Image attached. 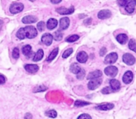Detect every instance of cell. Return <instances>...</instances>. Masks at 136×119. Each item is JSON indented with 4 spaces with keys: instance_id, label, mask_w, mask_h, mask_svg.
Masks as SVG:
<instances>
[{
    "instance_id": "cell-1",
    "label": "cell",
    "mask_w": 136,
    "mask_h": 119,
    "mask_svg": "<svg viewBox=\"0 0 136 119\" xmlns=\"http://www.w3.org/2000/svg\"><path fill=\"white\" fill-rule=\"evenodd\" d=\"M37 35V29L33 26H27L25 28H21L17 31L16 36L18 38L23 40L25 38H33Z\"/></svg>"
},
{
    "instance_id": "cell-2",
    "label": "cell",
    "mask_w": 136,
    "mask_h": 119,
    "mask_svg": "<svg viewBox=\"0 0 136 119\" xmlns=\"http://www.w3.org/2000/svg\"><path fill=\"white\" fill-rule=\"evenodd\" d=\"M24 6L21 3H14L10 6L9 11L13 14H17L23 11Z\"/></svg>"
},
{
    "instance_id": "cell-3",
    "label": "cell",
    "mask_w": 136,
    "mask_h": 119,
    "mask_svg": "<svg viewBox=\"0 0 136 119\" xmlns=\"http://www.w3.org/2000/svg\"><path fill=\"white\" fill-rule=\"evenodd\" d=\"M104 72L108 76L113 78V77L116 76V75L118 74V69L116 67L113 66H110L107 67L104 69Z\"/></svg>"
},
{
    "instance_id": "cell-4",
    "label": "cell",
    "mask_w": 136,
    "mask_h": 119,
    "mask_svg": "<svg viewBox=\"0 0 136 119\" xmlns=\"http://www.w3.org/2000/svg\"><path fill=\"white\" fill-rule=\"evenodd\" d=\"M118 54L116 52H112L110 54H108L106 56L105 59H104V62L107 64H113L117 61L118 59Z\"/></svg>"
},
{
    "instance_id": "cell-5",
    "label": "cell",
    "mask_w": 136,
    "mask_h": 119,
    "mask_svg": "<svg viewBox=\"0 0 136 119\" xmlns=\"http://www.w3.org/2000/svg\"><path fill=\"white\" fill-rule=\"evenodd\" d=\"M123 62L126 63L127 65L132 66L135 63V59L134 56H133V55L127 53V54H123Z\"/></svg>"
},
{
    "instance_id": "cell-6",
    "label": "cell",
    "mask_w": 136,
    "mask_h": 119,
    "mask_svg": "<svg viewBox=\"0 0 136 119\" xmlns=\"http://www.w3.org/2000/svg\"><path fill=\"white\" fill-rule=\"evenodd\" d=\"M102 82V80L100 79H92V80L90 81V82L88 83V89L90 90H94V89H97L101 85Z\"/></svg>"
},
{
    "instance_id": "cell-7",
    "label": "cell",
    "mask_w": 136,
    "mask_h": 119,
    "mask_svg": "<svg viewBox=\"0 0 136 119\" xmlns=\"http://www.w3.org/2000/svg\"><path fill=\"white\" fill-rule=\"evenodd\" d=\"M53 37L49 33H45L41 37V41L47 46H50L53 43Z\"/></svg>"
},
{
    "instance_id": "cell-8",
    "label": "cell",
    "mask_w": 136,
    "mask_h": 119,
    "mask_svg": "<svg viewBox=\"0 0 136 119\" xmlns=\"http://www.w3.org/2000/svg\"><path fill=\"white\" fill-rule=\"evenodd\" d=\"M57 11L61 15H69L72 14L74 11V8L72 6L69 9H67L65 7H60L57 9Z\"/></svg>"
},
{
    "instance_id": "cell-9",
    "label": "cell",
    "mask_w": 136,
    "mask_h": 119,
    "mask_svg": "<svg viewBox=\"0 0 136 119\" xmlns=\"http://www.w3.org/2000/svg\"><path fill=\"white\" fill-rule=\"evenodd\" d=\"M133 78V73H132L131 71H128L124 74L122 79H123V81L124 82V84H129L132 81Z\"/></svg>"
},
{
    "instance_id": "cell-10",
    "label": "cell",
    "mask_w": 136,
    "mask_h": 119,
    "mask_svg": "<svg viewBox=\"0 0 136 119\" xmlns=\"http://www.w3.org/2000/svg\"><path fill=\"white\" fill-rule=\"evenodd\" d=\"M111 16H112V13L110 10L108 9L102 10L98 14V18L100 19H106L110 17Z\"/></svg>"
},
{
    "instance_id": "cell-11",
    "label": "cell",
    "mask_w": 136,
    "mask_h": 119,
    "mask_svg": "<svg viewBox=\"0 0 136 119\" xmlns=\"http://www.w3.org/2000/svg\"><path fill=\"white\" fill-rule=\"evenodd\" d=\"M70 24V20L68 17H63L60 20V28L62 30L67 29Z\"/></svg>"
},
{
    "instance_id": "cell-12",
    "label": "cell",
    "mask_w": 136,
    "mask_h": 119,
    "mask_svg": "<svg viewBox=\"0 0 136 119\" xmlns=\"http://www.w3.org/2000/svg\"><path fill=\"white\" fill-rule=\"evenodd\" d=\"M25 69L28 72L31 73V74H34L36 73L39 70V66L35 64H27L25 66Z\"/></svg>"
},
{
    "instance_id": "cell-13",
    "label": "cell",
    "mask_w": 136,
    "mask_h": 119,
    "mask_svg": "<svg viewBox=\"0 0 136 119\" xmlns=\"http://www.w3.org/2000/svg\"><path fill=\"white\" fill-rule=\"evenodd\" d=\"M136 5V1L132 0L128 2L126 6V11L129 13H132L134 11L135 7Z\"/></svg>"
},
{
    "instance_id": "cell-14",
    "label": "cell",
    "mask_w": 136,
    "mask_h": 119,
    "mask_svg": "<svg viewBox=\"0 0 136 119\" xmlns=\"http://www.w3.org/2000/svg\"><path fill=\"white\" fill-rule=\"evenodd\" d=\"M77 58L80 63H85L88 59V54L85 52H80L77 54Z\"/></svg>"
},
{
    "instance_id": "cell-15",
    "label": "cell",
    "mask_w": 136,
    "mask_h": 119,
    "mask_svg": "<svg viewBox=\"0 0 136 119\" xmlns=\"http://www.w3.org/2000/svg\"><path fill=\"white\" fill-rule=\"evenodd\" d=\"M37 21V18L35 17V16H31V15H28L24 17L22 19V22L25 24H31V23H35Z\"/></svg>"
},
{
    "instance_id": "cell-16",
    "label": "cell",
    "mask_w": 136,
    "mask_h": 119,
    "mask_svg": "<svg viewBox=\"0 0 136 119\" xmlns=\"http://www.w3.org/2000/svg\"><path fill=\"white\" fill-rule=\"evenodd\" d=\"M102 75V72L100 71V70H96V71H94L88 74V77H87V79H98L99 78H100Z\"/></svg>"
},
{
    "instance_id": "cell-17",
    "label": "cell",
    "mask_w": 136,
    "mask_h": 119,
    "mask_svg": "<svg viewBox=\"0 0 136 119\" xmlns=\"http://www.w3.org/2000/svg\"><path fill=\"white\" fill-rule=\"evenodd\" d=\"M110 84L111 88L113 91H116V90L119 89L121 86L119 81L115 79H111L110 81Z\"/></svg>"
},
{
    "instance_id": "cell-18",
    "label": "cell",
    "mask_w": 136,
    "mask_h": 119,
    "mask_svg": "<svg viewBox=\"0 0 136 119\" xmlns=\"http://www.w3.org/2000/svg\"><path fill=\"white\" fill-rule=\"evenodd\" d=\"M22 52H23V54L25 56H26L27 58H30L32 56V54H33L31 46L30 45L24 46L23 47V48H22Z\"/></svg>"
},
{
    "instance_id": "cell-19",
    "label": "cell",
    "mask_w": 136,
    "mask_h": 119,
    "mask_svg": "<svg viewBox=\"0 0 136 119\" xmlns=\"http://www.w3.org/2000/svg\"><path fill=\"white\" fill-rule=\"evenodd\" d=\"M57 24H58L57 20L55 19L51 18L50 19H48V21H47V27L48 29L52 30V29H54V28L57 27Z\"/></svg>"
},
{
    "instance_id": "cell-20",
    "label": "cell",
    "mask_w": 136,
    "mask_h": 119,
    "mask_svg": "<svg viewBox=\"0 0 136 119\" xmlns=\"http://www.w3.org/2000/svg\"><path fill=\"white\" fill-rule=\"evenodd\" d=\"M70 69L71 72H72L74 74H78L80 72L82 68L79 66L78 64L77 63H74V64H71L70 67Z\"/></svg>"
},
{
    "instance_id": "cell-21",
    "label": "cell",
    "mask_w": 136,
    "mask_h": 119,
    "mask_svg": "<svg viewBox=\"0 0 136 119\" xmlns=\"http://www.w3.org/2000/svg\"><path fill=\"white\" fill-rule=\"evenodd\" d=\"M128 37L126 34H120L117 36L116 37L117 41L122 44H126L127 43V41H128Z\"/></svg>"
},
{
    "instance_id": "cell-22",
    "label": "cell",
    "mask_w": 136,
    "mask_h": 119,
    "mask_svg": "<svg viewBox=\"0 0 136 119\" xmlns=\"http://www.w3.org/2000/svg\"><path fill=\"white\" fill-rule=\"evenodd\" d=\"M114 106V105L112 103H106L102 104V105H99L96 107L97 109H100V110H102V111H108V110H111Z\"/></svg>"
},
{
    "instance_id": "cell-23",
    "label": "cell",
    "mask_w": 136,
    "mask_h": 119,
    "mask_svg": "<svg viewBox=\"0 0 136 119\" xmlns=\"http://www.w3.org/2000/svg\"><path fill=\"white\" fill-rule=\"evenodd\" d=\"M43 56H44V52H43V50L42 49H39L38 51L37 52V53L35 54L33 60L34 62L40 61V60L43 58Z\"/></svg>"
},
{
    "instance_id": "cell-24",
    "label": "cell",
    "mask_w": 136,
    "mask_h": 119,
    "mask_svg": "<svg viewBox=\"0 0 136 119\" xmlns=\"http://www.w3.org/2000/svg\"><path fill=\"white\" fill-rule=\"evenodd\" d=\"M58 52V48H55L53 51L51 52V53L50 54V55L48 56V58L47 59V61L48 62H51L52 61L53 59H54L55 58H56V56H57Z\"/></svg>"
},
{
    "instance_id": "cell-25",
    "label": "cell",
    "mask_w": 136,
    "mask_h": 119,
    "mask_svg": "<svg viewBox=\"0 0 136 119\" xmlns=\"http://www.w3.org/2000/svg\"><path fill=\"white\" fill-rule=\"evenodd\" d=\"M129 49L132 51L136 52V41L134 39H131L129 42V44H128Z\"/></svg>"
},
{
    "instance_id": "cell-26",
    "label": "cell",
    "mask_w": 136,
    "mask_h": 119,
    "mask_svg": "<svg viewBox=\"0 0 136 119\" xmlns=\"http://www.w3.org/2000/svg\"><path fill=\"white\" fill-rule=\"evenodd\" d=\"M79 39V36L77 35V34H74V35H72L70 37H68V38L66 39V41L68 42V43H73V42H75L77 40Z\"/></svg>"
},
{
    "instance_id": "cell-27",
    "label": "cell",
    "mask_w": 136,
    "mask_h": 119,
    "mask_svg": "<svg viewBox=\"0 0 136 119\" xmlns=\"http://www.w3.org/2000/svg\"><path fill=\"white\" fill-rule=\"evenodd\" d=\"M90 103L86 102V101H80V100H78V101H76L74 103V106H86V105H90Z\"/></svg>"
},
{
    "instance_id": "cell-28",
    "label": "cell",
    "mask_w": 136,
    "mask_h": 119,
    "mask_svg": "<svg viewBox=\"0 0 136 119\" xmlns=\"http://www.w3.org/2000/svg\"><path fill=\"white\" fill-rule=\"evenodd\" d=\"M62 36H63L62 33H61L60 31H56L55 33H54L53 37H54V38L56 40H61L62 38Z\"/></svg>"
},
{
    "instance_id": "cell-29",
    "label": "cell",
    "mask_w": 136,
    "mask_h": 119,
    "mask_svg": "<svg viewBox=\"0 0 136 119\" xmlns=\"http://www.w3.org/2000/svg\"><path fill=\"white\" fill-rule=\"evenodd\" d=\"M45 115L50 118H55L57 116V112L55 110H51V111H47Z\"/></svg>"
},
{
    "instance_id": "cell-30",
    "label": "cell",
    "mask_w": 136,
    "mask_h": 119,
    "mask_svg": "<svg viewBox=\"0 0 136 119\" xmlns=\"http://www.w3.org/2000/svg\"><path fill=\"white\" fill-rule=\"evenodd\" d=\"M72 52H73V49H72V48H68V49H67V50H65V51L64 52V53H63V54H62V58H68V56H70L71 55Z\"/></svg>"
},
{
    "instance_id": "cell-31",
    "label": "cell",
    "mask_w": 136,
    "mask_h": 119,
    "mask_svg": "<svg viewBox=\"0 0 136 119\" xmlns=\"http://www.w3.org/2000/svg\"><path fill=\"white\" fill-rule=\"evenodd\" d=\"M12 56L15 59H18L19 57V50L18 48H15L13 50V53H12Z\"/></svg>"
},
{
    "instance_id": "cell-32",
    "label": "cell",
    "mask_w": 136,
    "mask_h": 119,
    "mask_svg": "<svg viewBox=\"0 0 136 119\" xmlns=\"http://www.w3.org/2000/svg\"><path fill=\"white\" fill-rule=\"evenodd\" d=\"M45 28V25L43 21H40L39 22L38 24H37V28L39 29V31H43Z\"/></svg>"
},
{
    "instance_id": "cell-33",
    "label": "cell",
    "mask_w": 136,
    "mask_h": 119,
    "mask_svg": "<svg viewBox=\"0 0 136 119\" xmlns=\"http://www.w3.org/2000/svg\"><path fill=\"white\" fill-rule=\"evenodd\" d=\"M85 76V70H84L83 69H81L80 72L79 74H77V78L78 79H82Z\"/></svg>"
},
{
    "instance_id": "cell-34",
    "label": "cell",
    "mask_w": 136,
    "mask_h": 119,
    "mask_svg": "<svg viewBox=\"0 0 136 119\" xmlns=\"http://www.w3.org/2000/svg\"><path fill=\"white\" fill-rule=\"evenodd\" d=\"M112 88L109 87H105V88H104V89H102V93L104 94L110 93L112 91Z\"/></svg>"
},
{
    "instance_id": "cell-35",
    "label": "cell",
    "mask_w": 136,
    "mask_h": 119,
    "mask_svg": "<svg viewBox=\"0 0 136 119\" xmlns=\"http://www.w3.org/2000/svg\"><path fill=\"white\" fill-rule=\"evenodd\" d=\"M77 119H92V118L88 114H82V115H80Z\"/></svg>"
},
{
    "instance_id": "cell-36",
    "label": "cell",
    "mask_w": 136,
    "mask_h": 119,
    "mask_svg": "<svg viewBox=\"0 0 136 119\" xmlns=\"http://www.w3.org/2000/svg\"><path fill=\"white\" fill-rule=\"evenodd\" d=\"M106 52H107L106 48L103 47V48H102V49L100 50V55L101 56H103L105 55Z\"/></svg>"
},
{
    "instance_id": "cell-37",
    "label": "cell",
    "mask_w": 136,
    "mask_h": 119,
    "mask_svg": "<svg viewBox=\"0 0 136 119\" xmlns=\"http://www.w3.org/2000/svg\"><path fill=\"white\" fill-rule=\"evenodd\" d=\"M6 83V78L3 75H0V85Z\"/></svg>"
},
{
    "instance_id": "cell-38",
    "label": "cell",
    "mask_w": 136,
    "mask_h": 119,
    "mask_svg": "<svg viewBox=\"0 0 136 119\" xmlns=\"http://www.w3.org/2000/svg\"><path fill=\"white\" fill-rule=\"evenodd\" d=\"M128 2V1H119L118 3L120 6H126Z\"/></svg>"
},
{
    "instance_id": "cell-39",
    "label": "cell",
    "mask_w": 136,
    "mask_h": 119,
    "mask_svg": "<svg viewBox=\"0 0 136 119\" xmlns=\"http://www.w3.org/2000/svg\"><path fill=\"white\" fill-rule=\"evenodd\" d=\"M44 87V86H43V87H42V86L38 87L37 88V92H38V91H45V90H46V89H43V88H42V87Z\"/></svg>"
},
{
    "instance_id": "cell-40",
    "label": "cell",
    "mask_w": 136,
    "mask_h": 119,
    "mask_svg": "<svg viewBox=\"0 0 136 119\" xmlns=\"http://www.w3.org/2000/svg\"><path fill=\"white\" fill-rule=\"evenodd\" d=\"M32 118V115L30 113H27L25 116V119H31Z\"/></svg>"
},
{
    "instance_id": "cell-41",
    "label": "cell",
    "mask_w": 136,
    "mask_h": 119,
    "mask_svg": "<svg viewBox=\"0 0 136 119\" xmlns=\"http://www.w3.org/2000/svg\"><path fill=\"white\" fill-rule=\"evenodd\" d=\"M3 21H2V20H0V30L2 29V26H3Z\"/></svg>"
},
{
    "instance_id": "cell-42",
    "label": "cell",
    "mask_w": 136,
    "mask_h": 119,
    "mask_svg": "<svg viewBox=\"0 0 136 119\" xmlns=\"http://www.w3.org/2000/svg\"><path fill=\"white\" fill-rule=\"evenodd\" d=\"M61 1H51V3H61Z\"/></svg>"
}]
</instances>
